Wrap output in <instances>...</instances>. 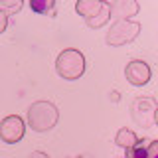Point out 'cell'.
<instances>
[{
    "label": "cell",
    "instance_id": "7a4b0ae2",
    "mask_svg": "<svg viewBox=\"0 0 158 158\" xmlns=\"http://www.w3.org/2000/svg\"><path fill=\"white\" fill-rule=\"evenodd\" d=\"M85 69V59L75 49H65L57 57V73L65 79H77Z\"/></svg>",
    "mask_w": 158,
    "mask_h": 158
},
{
    "label": "cell",
    "instance_id": "52a82bcc",
    "mask_svg": "<svg viewBox=\"0 0 158 158\" xmlns=\"http://www.w3.org/2000/svg\"><path fill=\"white\" fill-rule=\"evenodd\" d=\"M30 8L38 14H48V10L56 8V2H53V0H32V2H30Z\"/></svg>",
    "mask_w": 158,
    "mask_h": 158
},
{
    "label": "cell",
    "instance_id": "277c9868",
    "mask_svg": "<svg viewBox=\"0 0 158 158\" xmlns=\"http://www.w3.org/2000/svg\"><path fill=\"white\" fill-rule=\"evenodd\" d=\"M125 73H127V79L132 85H144L148 79H150V67L144 61H131L127 65Z\"/></svg>",
    "mask_w": 158,
    "mask_h": 158
},
{
    "label": "cell",
    "instance_id": "30bf717a",
    "mask_svg": "<svg viewBox=\"0 0 158 158\" xmlns=\"http://www.w3.org/2000/svg\"><path fill=\"white\" fill-rule=\"evenodd\" d=\"M30 158H49V156H46L44 152H34V154L30 156Z\"/></svg>",
    "mask_w": 158,
    "mask_h": 158
},
{
    "label": "cell",
    "instance_id": "3957f363",
    "mask_svg": "<svg viewBox=\"0 0 158 158\" xmlns=\"http://www.w3.org/2000/svg\"><path fill=\"white\" fill-rule=\"evenodd\" d=\"M24 136V121L20 117H6L0 123V138L8 144H14Z\"/></svg>",
    "mask_w": 158,
    "mask_h": 158
},
{
    "label": "cell",
    "instance_id": "ba28073f",
    "mask_svg": "<svg viewBox=\"0 0 158 158\" xmlns=\"http://www.w3.org/2000/svg\"><path fill=\"white\" fill-rule=\"evenodd\" d=\"M6 26H8V14L4 10H0V34L6 30Z\"/></svg>",
    "mask_w": 158,
    "mask_h": 158
},
{
    "label": "cell",
    "instance_id": "5b68a950",
    "mask_svg": "<svg viewBox=\"0 0 158 158\" xmlns=\"http://www.w3.org/2000/svg\"><path fill=\"white\" fill-rule=\"evenodd\" d=\"M115 140H117L118 146H123V148H127V150H128V148H132V146L136 144L138 138L135 136V132H132V131H127V128H123V131H118V135H117Z\"/></svg>",
    "mask_w": 158,
    "mask_h": 158
},
{
    "label": "cell",
    "instance_id": "9c48e42d",
    "mask_svg": "<svg viewBox=\"0 0 158 158\" xmlns=\"http://www.w3.org/2000/svg\"><path fill=\"white\" fill-rule=\"evenodd\" d=\"M2 8H10V10H20L22 8V2H12V4H6V2H2L0 4V10Z\"/></svg>",
    "mask_w": 158,
    "mask_h": 158
},
{
    "label": "cell",
    "instance_id": "8fae6325",
    "mask_svg": "<svg viewBox=\"0 0 158 158\" xmlns=\"http://www.w3.org/2000/svg\"><path fill=\"white\" fill-rule=\"evenodd\" d=\"M125 158H128V156H125Z\"/></svg>",
    "mask_w": 158,
    "mask_h": 158
},
{
    "label": "cell",
    "instance_id": "8992f818",
    "mask_svg": "<svg viewBox=\"0 0 158 158\" xmlns=\"http://www.w3.org/2000/svg\"><path fill=\"white\" fill-rule=\"evenodd\" d=\"M146 144H150V140H136V144L127 150V156L128 158H148V146Z\"/></svg>",
    "mask_w": 158,
    "mask_h": 158
},
{
    "label": "cell",
    "instance_id": "6da1fadb",
    "mask_svg": "<svg viewBox=\"0 0 158 158\" xmlns=\"http://www.w3.org/2000/svg\"><path fill=\"white\" fill-rule=\"evenodd\" d=\"M28 121H30V127L38 132L49 131L57 121V109L52 103H44V101L34 103L28 111Z\"/></svg>",
    "mask_w": 158,
    "mask_h": 158
}]
</instances>
